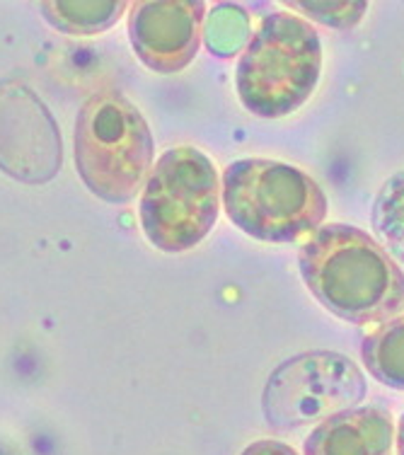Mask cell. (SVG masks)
Segmentation results:
<instances>
[{
	"label": "cell",
	"mask_w": 404,
	"mask_h": 455,
	"mask_svg": "<svg viewBox=\"0 0 404 455\" xmlns=\"http://www.w3.org/2000/svg\"><path fill=\"white\" fill-rule=\"evenodd\" d=\"M298 269L310 293L344 323H390L404 313L402 267L360 228H320L300 245Z\"/></svg>",
	"instance_id": "1"
},
{
	"label": "cell",
	"mask_w": 404,
	"mask_h": 455,
	"mask_svg": "<svg viewBox=\"0 0 404 455\" xmlns=\"http://www.w3.org/2000/svg\"><path fill=\"white\" fill-rule=\"evenodd\" d=\"M322 73L317 29L296 12H272L259 22L240 53L235 88L247 112L281 119L298 112L315 92Z\"/></svg>",
	"instance_id": "2"
},
{
	"label": "cell",
	"mask_w": 404,
	"mask_h": 455,
	"mask_svg": "<svg viewBox=\"0 0 404 455\" xmlns=\"http://www.w3.org/2000/svg\"><path fill=\"white\" fill-rule=\"evenodd\" d=\"M80 180L107 204H129L146 187L155 140L141 109L116 90H102L80 107L73 129Z\"/></svg>",
	"instance_id": "3"
},
{
	"label": "cell",
	"mask_w": 404,
	"mask_h": 455,
	"mask_svg": "<svg viewBox=\"0 0 404 455\" xmlns=\"http://www.w3.org/2000/svg\"><path fill=\"white\" fill-rule=\"evenodd\" d=\"M223 211L245 235L262 243H296L327 219V196L310 172L279 160L230 163L220 177Z\"/></svg>",
	"instance_id": "4"
},
{
	"label": "cell",
	"mask_w": 404,
	"mask_h": 455,
	"mask_svg": "<svg viewBox=\"0 0 404 455\" xmlns=\"http://www.w3.org/2000/svg\"><path fill=\"white\" fill-rule=\"evenodd\" d=\"M220 213V177L199 148H170L150 170L141 194V228L148 243L179 254L202 243Z\"/></svg>",
	"instance_id": "5"
},
{
	"label": "cell",
	"mask_w": 404,
	"mask_h": 455,
	"mask_svg": "<svg viewBox=\"0 0 404 455\" xmlns=\"http://www.w3.org/2000/svg\"><path fill=\"white\" fill-rule=\"evenodd\" d=\"M366 397V376L349 356L310 351L283 361L264 386V417L273 429H300L352 410Z\"/></svg>",
	"instance_id": "6"
},
{
	"label": "cell",
	"mask_w": 404,
	"mask_h": 455,
	"mask_svg": "<svg viewBox=\"0 0 404 455\" xmlns=\"http://www.w3.org/2000/svg\"><path fill=\"white\" fill-rule=\"evenodd\" d=\"M63 165L61 132L25 80H0V170L25 184L51 182Z\"/></svg>",
	"instance_id": "7"
},
{
	"label": "cell",
	"mask_w": 404,
	"mask_h": 455,
	"mask_svg": "<svg viewBox=\"0 0 404 455\" xmlns=\"http://www.w3.org/2000/svg\"><path fill=\"white\" fill-rule=\"evenodd\" d=\"M129 39L146 68L160 76H175L196 59L206 3L139 0L129 5Z\"/></svg>",
	"instance_id": "8"
},
{
	"label": "cell",
	"mask_w": 404,
	"mask_h": 455,
	"mask_svg": "<svg viewBox=\"0 0 404 455\" xmlns=\"http://www.w3.org/2000/svg\"><path fill=\"white\" fill-rule=\"evenodd\" d=\"M395 421L383 407H352L320 421L303 443L305 455H390Z\"/></svg>",
	"instance_id": "9"
},
{
	"label": "cell",
	"mask_w": 404,
	"mask_h": 455,
	"mask_svg": "<svg viewBox=\"0 0 404 455\" xmlns=\"http://www.w3.org/2000/svg\"><path fill=\"white\" fill-rule=\"evenodd\" d=\"M131 3L123 0H53L39 3L53 29L71 36H92L115 27Z\"/></svg>",
	"instance_id": "10"
},
{
	"label": "cell",
	"mask_w": 404,
	"mask_h": 455,
	"mask_svg": "<svg viewBox=\"0 0 404 455\" xmlns=\"http://www.w3.org/2000/svg\"><path fill=\"white\" fill-rule=\"evenodd\" d=\"M360 361L380 386L404 393V315L383 323V327L363 339Z\"/></svg>",
	"instance_id": "11"
},
{
	"label": "cell",
	"mask_w": 404,
	"mask_h": 455,
	"mask_svg": "<svg viewBox=\"0 0 404 455\" xmlns=\"http://www.w3.org/2000/svg\"><path fill=\"white\" fill-rule=\"evenodd\" d=\"M370 223L380 237L378 245L395 262L404 264V172H397L380 187Z\"/></svg>",
	"instance_id": "12"
},
{
	"label": "cell",
	"mask_w": 404,
	"mask_h": 455,
	"mask_svg": "<svg viewBox=\"0 0 404 455\" xmlns=\"http://www.w3.org/2000/svg\"><path fill=\"white\" fill-rule=\"evenodd\" d=\"M250 18L240 5H218L206 25V46L218 59L238 56L250 42Z\"/></svg>",
	"instance_id": "13"
},
{
	"label": "cell",
	"mask_w": 404,
	"mask_h": 455,
	"mask_svg": "<svg viewBox=\"0 0 404 455\" xmlns=\"http://www.w3.org/2000/svg\"><path fill=\"white\" fill-rule=\"evenodd\" d=\"M289 12H300L303 20L313 18L320 25L352 29L368 12V3H286Z\"/></svg>",
	"instance_id": "14"
},
{
	"label": "cell",
	"mask_w": 404,
	"mask_h": 455,
	"mask_svg": "<svg viewBox=\"0 0 404 455\" xmlns=\"http://www.w3.org/2000/svg\"><path fill=\"white\" fill-rule=\"evenodd\" d=\"M240 455H298L289 443H281V441H272V438H262V441H255L242 451Z\"/></svg>",
	"instance_id": "15"
},
{
	"label": "cell",
	"mask_w": 404,
	"mask_h": 455,
	"mask_svg": "<svg viewBox=\"0 0 404 455\" xmlns=\"http://www.w3.org/2000/svg\"><path fill=\"white\" fill-rule=\"evenodd\" d=\"M395 443H397V455H404V414L400 417V424H397L395 429Z\"/></svg>",
	"instance_id": "16"
}]
</instances>
